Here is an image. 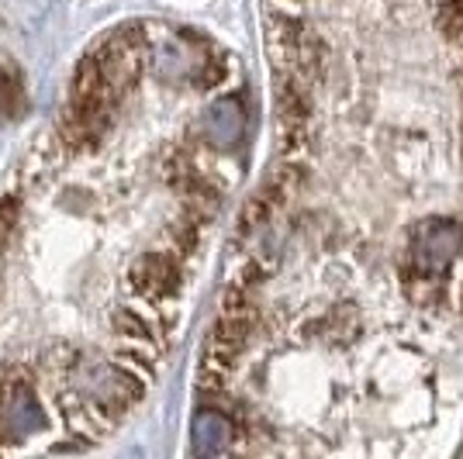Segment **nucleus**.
<instances>
[{
  "instance_id": "obj_1",
  "label": "nucleus",
  "mask_w": 463,
  "mask_h": 459,
  "mask_svg": "<svg viewBox=\"0 0 463 459\" xmlns=\"http://www.w3.org/2000/svg\"><path fill=\"white\" fill-rule=\"evenodd\" d=\"M128 284L138 297L163 301L180 290V256L174 252H146L128 269Z\"/></svg>"
},
{
  "instance_id": "obj_2",
  "label": "nucleus",
  "mask_w": 463,
  "mask_h": 459,
  "mask_svg": "<svg viewBox=\"0 0 463 459\" xmlns=\"http://www.w3.org/2000/svg\"><path fill=\"white\" fill-rule=\"evenodd\" d=\"M460 246H463V231L453 221L436 218V221H425L422 229L415 231L411 252H415V263L422 269H446L457 259Z\"/></svg>"
},
{
  "instance_id": "obj_3",
  "label": "nucleus",
  "mask_w": 463,
  "mask_h": 459,
  "mask_svg": "<svg viewBox=\"0 0 463 459\" xmlns=\"http://www.w3.org/2000/svg\"><path fill=\"white\" fill-rule=\"evenodd\" d=\"M111 328H115L125 342H138V345H159L163 342L156 314L153 311H142V307H136V304L121 307V311L115 314V322H111Z\"/></svg>"
},
{
  "instance_id": "obj_4",
  "label": "nucleus",
  "mask_w": 463,
  "mask_h": 459,
  "mask_svg": "<svg viewBox=\"0 0 463 459\" xmlns=\"http://www.w3.org/2000/svg\"><path fill=\"white\" fill-rule=\"evenodd\" d=\"M115 360L121 366H128V370H136L138 377L153 380V373H156V345H138V342H132L128 349H118Z\"/></svg>"
}]
</instances>
